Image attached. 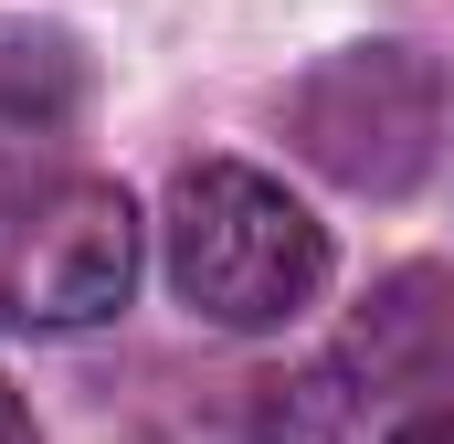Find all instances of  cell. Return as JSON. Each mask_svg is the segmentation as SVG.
Masks as SVG:
<instances>
[{
	"instance_id": "obj_8",
	"label": "cell",
	"mask_w": 454,
	"mask_h": 444,
	"mask_svg": "<svg viewBox=\"0 0 454 444\" xmlns=\"http://www.w3.org/2000/svg\"><path fill=\"white\" fill-rule=\"evenodd\" d=\"M391 444H454V402H444V413H412V424H402Z\"/></svg>"
},
{
	"instance_id": "obj_6",
	"label": "cell",
	"mask_w": 454,
	"mask_h": 444,
	"mask_svg": "<svg viewBox=\"0 0 454 444\" xmlns=\"http://www.w3.org/2000/svg\"><path fill=\"white\" fill-rule=\"evenodd\" d=\"M348 434V370H243L223 392V444H339Z\"/></svg>"
},
{
	"instance_id": "obj_2",
	"label": "cell",
	"mask_w": 454,
	"mask_h": 444,
	"mask_svg": "<svg viewBox=\"0 0 454 444\" xmlns=\"http://www.w3.org/2000/svg\"><path fill=\"white\" fill-rule=\"evenodd\" d=\"M137 297V202L116 180L53 170L0 180V338H74Z\"/></svg>"
},
{
	"instance_id": "obj_3",
	"label": "cell",
	"mask_w": 454,
	"mask_h": 444,
	"mask_svg": "<svg viewBox=\"0 0 454 444\" xmlns=\"http://www.w3.org/2000/svg\"><path fill=\"white\" fill-rule=\"evenodd\" d=\"M444 116L454 85L423 43H348L328 64L296 75L286 96V138L307 170H328L359 202H402L434 159H444Z\"/></svg>"
},
{
	"instance_id": "obj_7",
	"label": "cell",
	"mask_w": 454,
	"mask_h": 444,
	"mask_svg": "<svg viewBox=\"0 0 454 444\" xmlns=\"http://www.w3.org/2000/svg\"><path fill=\"white\" fill-rule=\"evenodd\" d=\"M0 444H43V424H32V402L0 381Z\"/></svg>"
},
{
	"instance_id": "obj_5",
	"label": "cell",
	"mask_w": 454,
	"mask_h": 444,
	"mask_svg": "<svg viewBox=\"0 0 454 444\" xmlns=\"http://www.w3.org/2000/svg\"><path fill=\"white\" fill-rule=\"evenodd\" d=\"M96 107V64L64 21H0V138H74Z\"/></svg>"
},
{
	"instance_id": "obj_1",
	"label": "cell",
	"mask_w": 454,
	"mask_h": 444,
	"mask_svg": "<svg viewBox=\"0 0 454 444\" xmlns=\"http://www.w3.org/2000/svg\"><path fill=\"white\" fill-rule=\"evenodd\" d=\"M169 286L201 329L264 338L317 307L328 286V222L307 212L286 180L243 170V159H191L169 180Z\"/></svg>"
},
{
	"instance_id": "obj_4",
	"label": "cell",
	"mask_w": 454,
	"mask_h": 444,
	"mask_svg": "<svg viewBox=\"0 0 454 444\" xmlns=\"http://www.w3.org/2000/svg\"><path fill=\"white\" fill-rule=\"evenodd\" d=\"M339 370L370 402H434L454 392V275L444 265H391L339 329Z\"/></svg>"
}]
</instances>
